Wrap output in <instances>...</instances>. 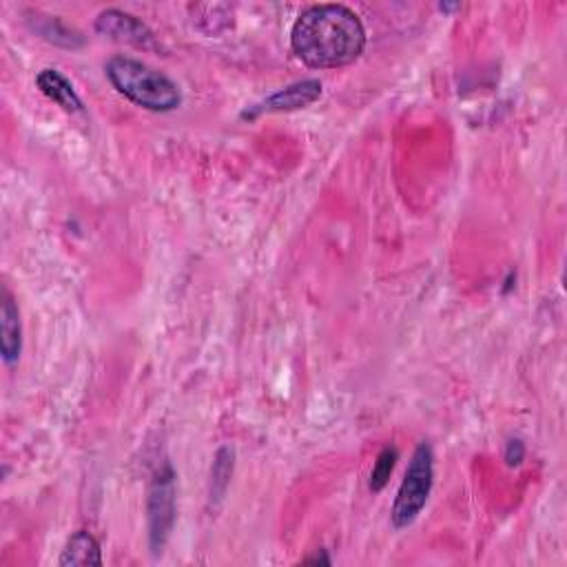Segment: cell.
Here are the masks:
<instances>
[{
	"mask_svg": "<svg viewBox=\"0 0 567 567\" xmlns=\"http://www.w3.org/2000/svg\"><path fill=\"white\" fill-rule=\"evenodd\" d=\"M291 47L304 65L339 69L364 54L366 29L346 5L324 3L304 9L291 29Z\"/></svg>",
	"mask_w": 567,
	"mask_h": 567,
	"instance_id": "6da1fadb",
	"label": "cell"
},
{
	"mask_svg": "<svg viewBox=\"0 0 567 567\" xmlns=\"http://www.w3.org/2000/svg\"><path fill=\"white\" fill-rule=\"evenodd\" d=\"M105 74L118 94L142 109L167 113L180 107V87L138 58L113 56L105 65Z\"/></svg>",
	"mask_w": 567,
	"mask_h": 567,
	"instance_id": "7a4b0ae2",
	"label": "cell"
},
{
	"mask_svg": "<svg viewBox=\"0 0 567 567\" xmlns=\"http://www.w3.org/2000/svg\"><path fill=\"white\" fill-rule=\"evenodd\" d=\"M432 481H435V455H432L430 443L424 441L419 443L410 459L406 477L401 481L393 510H390V519L397 530H404L417 521L428 503Z\"/></svg>",
	"mask_w": 567,
	"mask_h": 567,
	"instance_id": "3957f363",
	"label": "cell"
},
{
	"mask_svg": "<svg viewBox=\"0 0 567 567\" xmlns=\"http://www.w3.org/2000/svg\"><path fill=\"white\" fill-rule=\"evenodd\" d=\"M149 541L153 554H160L167 545L175 523V474L169 463H164L153 474L149 488Z\"/></svg>",
	"mask_w": 567,
	"mask_h": 567,
	"instance_id": "277c9868",
	"label": "cell"
},
{
	"mask_svg": "<svg viewBox=\"0 0 567 567\" xmlns=\"http://www.w3.org/2000/svg\"><path fill=\"white\" fill-rule=\"evenodd\" d=\"M96 29L102 36H109L118 40V43L151 51L160 49L158 38L151 32V27L142 23L138 16L122 12V9H105V12H100L96 18Z\"/></svg>",
	"mask_w": 567,
	"mask_h": 567,
	"instance_id": "5b68a950",
	"label": "cell"
},
{
	"mask_svg": "<svg viewBox=\"0 0 567 567\" xmlns=\"http://www.w3.org/2000/svg\"><path fill=\"white\" fill-rule=\"evenodd\" d=\"M322 96V82L311 78V80H300L293 82L280 91H275L273 96H268L260 105L253 107L251 111H244V118H255L257 113H277V111H297Z\"/></svg>",
	"mask_w": 567,
	"mask_h": 567,
	"instance_id": "8992f818",
	"label": "cell"
},
{
	"mask_svg": "<svg viewBox=\"0 0 567 567\" xmlns=\"http://www.w3.org/2000/svg\"><path fill=\"white\" fill-rule=\"evenodd\" d=\"M0 350L7 366H14L23 350V328H20V313L9 291L3 293V306H0Z\"/></svg>",
	"mask_w": 567,
	"mask_h": 567,
	"instance_id": "52a82bcc",
	"label": "cell"
},
{
	"mask_svg": "<svg viewBox=\"0 0 567 567\" xmlns=\"http://www.w3.org/2000/svg\"><path fill=\"white\" fill-rule=\"evenodd\" d=\"M36 85L49 100H54L58 107H63L69 113H80L82 109H85L74 85H71L67 76L60 74L58 69L47 67L40 71V74L36 76Z\"/></svg>",
	"mask_w": 567,
	"mask_h": 567,
	"instance_id": "ba28073f",
	"label": "cell"
},
{
	"mask_svg": "<svg viewBox=\"0 0 567 567\" xmlns=\"http://www.w3.org/2000/svg\"><path fill=\"white\" fill-rule=\"evenodd\" d=\"M63 567H100L102 565V550L100 543L85 530H78L69 536V541L63 550V556L58 561Z\"/></svg>",
	"mask_w": 567,
	"mask_h": 567,
	"instance_id": "9c48e42d",
	"label": "cell"
},
{
	"mask_svg": "<svg viewBox=\"0 0 567 567\" xmlns=\"http://www.w3.org/2000/svg\"><path fill=\"white\" fill-rule=\"evenodd\" d=\"M233 459L235 452L231 448H220L218 455H215L211 468V501L224 499L226 488H229L233 477Z\"/></svg>",
	"mask_w": 567,
	"mask_h": 567,
	"instance_id": "30bf717a",
	"label": "cell"
},
{
	"mask_svg": "<svg viewBox=\"0 0 567 567\" xmlns=\"http://www.w3.org/2000/svg\"><path fill=\"white\" fill-rule=\"evenodd\" d=\"M38 32L43 38H47L49 43H56V45H63V47H80L82 45V36L76 32V29L67 27L63 20L58 18H51L45 16L43 23L38 25Z\"/></svg>",
	"mask_w": 567,
	"mask_h": 567,
	"instance_id": "8fae6325",
	"label": "cell"
},
{
	"mask_svg": "<svg viewBox=\"0 0 567 567\" xmlns=\"http://www.w3.org/2000/svg\"><path fill=\"white\" fill-rule=\"evenodd\" d=\"M397 457H399V452L395 448H390V446L379 452V457L375 461V468H373V472H370V490L381 492L386 488L390 474H393V470L397 466Z\"/></svg>",
	"mask_w": 567,
	"mask_h": 567,
	"instance_id": "7c38bea8",
	"label": "cell"
},
{
	"mask_svg": "<svg viewBox=\"0 0 567 567\" xmlns=\"http://www.w3.org/2000/svg\"><path fill=\"white\" fill-rule=\"evenodd\" d=\"M525 459V446L521 439H510L508 446H505V463H508L510 468H517L521 466Z\"/></svg>",
	"mask_w": 567,
	"mask_h": 567,
	"instance_id": "4fadbf2b",
	"label": "cell"
},
{
	"mask_svg": "<svg viewBox=\"0 0 567 567\" xmlns=\"http://www.w3.org/2000/svg\"><path fill=\"white\" fill-rule=\"evenodd\" d=\"M304 563H315V565H331V556L326 554V550H319L315 556H308V559H304Z\"/></svg>",
	"mask_w": 567,
	"mask_h": 567,
	"instance_id": "5bb4252c",
	"label": "cell"
},
{
	"mask_svg": "<svg viewBox=\"0 0 567 567\" xmlns=\"http://www.w3.org/2000/svg\"><path fill=\"white\" fill-rule=\"evenodd\" d=\"M457 7H459V5H446V3H443V5H439V9H441V12H452V9H457Z\"/></svg>",
	"mask_w": 567,
	"mask_h": 567,
	"instance_id": "9a60e30c",
	"label": "cell"
}]
</instances>
